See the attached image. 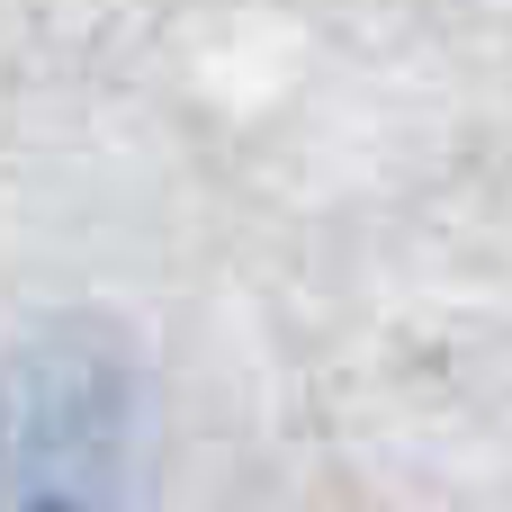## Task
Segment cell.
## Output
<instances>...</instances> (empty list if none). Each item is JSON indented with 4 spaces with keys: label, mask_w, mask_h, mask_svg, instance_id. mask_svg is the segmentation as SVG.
<instances>
[{
    "label": "cell",
    "mask_w": 512,
    "mask_h": 512,
    "mask_svg": "<svg viewBox=\"0 0 512 512\" xmlns=\"http://www.w3.org/2000/svg\"><path fill=\"white\" fill-rule=\"evenodd\" d=\"M162 396L126 324L45 315L0 342V512H153Z\"/></svg>",
    "instance_id": "cell-1"
}]
</instances>
